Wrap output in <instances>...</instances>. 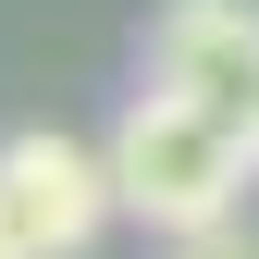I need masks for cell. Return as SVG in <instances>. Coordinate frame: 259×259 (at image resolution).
Listing matches in <instances>:
<instances>
[{
    "label": "cell",
    "instance_id": "cell-2",
    "mask_svg": "<svg viewBox=\"0 0 259 259\" xmlns=\"http://www.w3.org/2000/svg\"><path fill=\"white\" fill-rule=\"evenodd\" d=\"M0 198H13L37 259H87L123 222V173H111V148H74L50 123H25V136H0Z\"/></svg>",
    "mask_w": 259,
    "mask_h": 259
},
{
    "label": "cell",
    "instance_id": "cell-1",
    "mask_svg": "<svg viewBox=\"0 0 259 259\" xmlns=\"http://www.w3.org/2000/svg\"><path fill=\"white\" fill-rule=\"evenodd\" d=\"M111 173H123V210L148 235H198V222H235L247 185H259V123L185 99V87H136L111 123Z\"/></svg>",
    "mask_w": 259,
    "mask_h": 259
},
{
    "label": "cell",
    "instance_id": "cell-5",
    "mask_svg": "<svg viewBox=\"0 0 259 259\" xmlns=\"http://www.w3.org/2000/svg\"><path fill=\"white\" fill-rule=\"evenodd\" d=\"M0 259H37V247H25V222H13V198H0Z\"/></svg>",
    "mask_w": 259,
    "mask_h": 259
},
{
    "label": "cell",
    "instance_id": "cell-3",
    "mask_svg": "<svg viewBox=\"0 0 259 259\" xmlns=\"http://www.w3.org/2000/svg\"><path fill=\"white\" fill-rule=\"evenodd\" d=\"M148 74L235 111V123H259V0H173L148 25Z\"/></svg>",
    "mask_w": 259,
    "mask_h": 259
},
{
    "label": "cell",
    "instance_id": "cell-4",
    "mask_svg": "<svg viewBox=\"0 0 259 259\" xmlns=\"http://www.w3.org/2000/svg\"><path fill=\"white\" fill-rule=\"evenodd\" d=\"M160 259H259L247 222H198V235H160Z\"/></svg>",
    "mask_w": 259,
    "mask_h": 259
}]
</instances>
